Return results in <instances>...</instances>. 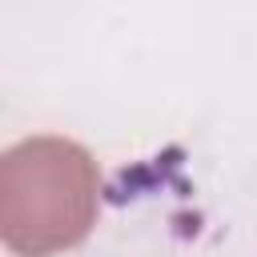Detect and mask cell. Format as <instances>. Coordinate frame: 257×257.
<instances>
[{
	"label": "cell",
	"instance_id": "6da1fadb",
	"mask_svg": "<svg viewBox=\"0 0 257 257\" xmlns=\"http://www.w3.org/2000/svg\"><path fill=\"white\" fill-rule=\"evenodd\" d=\"M100 177L92 157L64 137H32L0 161V229L12 253L48 257L88 237Z\"/></svg>",
	"mask_w": 257,
	"mask_h": 257
}]
</instances>
